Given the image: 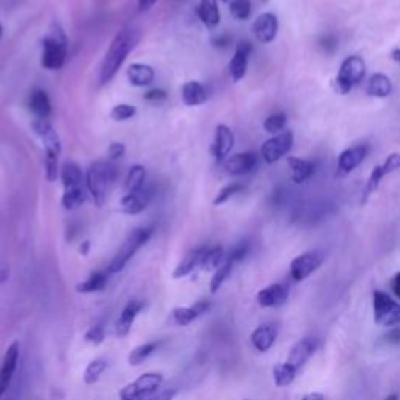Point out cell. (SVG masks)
<instances>
[{
  "instance_id": "cell-1",
  "label": "cell",
  "mask_w": 400,
  "mask_h": 400,
  "mask_svg": "<svg viewBox=\"0 0 400 400\" xmlns=\"http://www.w3.org/2000/svg\"><path fill=\"white\" fill-rule=\"evenodd\" d=\"M140 38H141L140 30L132 27L121 30V32L113 38L110 48L104 57L102 66H100V75H99L100 84H106L114 79V75L118 74L121 66L124 65V61L130 55V52H132L136 48V44L140 43Z\"/></svg>"
},
{
  "instance_id": "cell-2",
  "label": "cell",
  "mask_w": 400,
  "mask_h": 400,
  "mask_svg": "<svg viewBox=\"0 0 400 400\" xmlns=\"http://www.w3.org/2000/svg\"><path fill=\"white\" fill-rule=\"evenodd\" d=\"M318 349V340L313 336H305L302 340L297 341L289 352L287 361L275 365L272 369L274 382L279 388L289 387V384L296 380L297 372L305 366L314 352Z\"/></svg>"
},
{
  "instance_id": "cell-3",
  "label": "cell",
  "mask_w": 400,
  "mask_h": 400,
  "mask_svg": "<svg viewBox=\"0 0 400 400\" xmlns=\"http://www.w3.org/2000/svg\"><path fill=\"white\" fill-rule=\"evenodd\" d=\"M32 128L35 135L40 138L44 145V172L48 182H55L60 177V155H61V141L60 136L52 127L49 121L35 119L32 122Z\"/></svg>"
},
{
  "instance_id": "cell-4",
  "label": "cell",
  "mask_w": 400,
  "mask_h": 400,
  "mask_svg": "<svg viewBox=\"0 0 400 400\" xmlns=\"http://www.w3.org/2000/svg\"><path fill=\"white\" fill-rule=\"evenodd\" d=\"M114 180H116V169L106 161H96L88 167L84 183H87V189L97 206H104L106 202Z\"/></svg>"
},
{
  "instance_id": "cell-5",
  "label": "cell",
  "mask_w": 400,
  "mask_h": 400,
  "mask_svg": "<svg viewBox=\"0 0 400 400\" xmlns=\"http://www.w3.org/2000/svg\"><path fill=\"white\" fill-rule=\"evenodd\" d=\"M67 57V38L58 24H53L50 33L43 40L41 66L48 71H58Z\"/></svg>"
},
{
  "instance_id": "cell-6",
  "label": "cell",
  "mask_w": 400,
  "mask_h": 400,
  "mask_svg": "<svg viewBox=\"0 0 400 400\" xmlns=\"http://www.w3.org/2000/svg\"><path fill=\"white\" fill-rule=\"evenodd\" d=\"M152 235H153L152 227L135 228L133 232L127 236L124 244L121 245V249L118 250L116 255H114V258L110 261L109 267H106V272L109 274L121 272L122 269L128 265V261L136 255L138 250L149 243Z\"/></svg>"
},
{
  "instance_id": "cell-7",
  "label": "cell",
  "mask_w": 400,
  "mask_h": 400,
  "mask_svg": "<svg viewBox=\"0 0 400 400\" xmlns=\"http://www.w3.org/2000/svg\"><path fill=\"white\" fill-rule=\"evenodd\" d=\"M165 375L161 372H145L119 391V400H150L163 388Z\"/></svg>"
},
{
  "instance_id": "cell-8",
  "label": "cell",
  "mask_w": 400,
  "mask_h": 400,
  "mask_svg": "<svg viewBox=\"0 0 400 400\" xmlns=\"http://www.w3.org/2000/svg\"><path fill=\"white\" fill-rule=\"evenodd\" d=\"M365 74H366V63L363 58L358 55H352L345 58L335 80L338 92L348 94L355 84H358L365 79Z\"/></svg>"
},
{
  "instance_id": "cell-9",
  "label": "cell",
  "mask_w": 400,
  "mask_h": 400,
  "mask_svg": "<svg viewBox=\"0 0 400 400\" xmlns=\"http://www.w3.org/2000/svg\"><path fill=\"white\" fill-rule=\"evenodd\" d=\"M372 309L377 326L394 327L400 324V304L392 300L387 292L374 291Z\"/></svg>"
},
{
  "instance_id": "cell-10",
  "label": "cell",
  "mask_w": 400,
  "mask_h": 400,
  "mask_svg": "<svg viewBox=\"0 0 400 400\" xmlns=\"http://www.w3.org/2000/svg\"><path fill=\"white\" fill-rule=\"evenodd\" d=\"M322 261H324V255L318 250L305 252L302 255L296 257L289 265L291 279L294 282H302L309 279L313 272H316L321 267Z\"/></svg>"
},
{
  "instance_id": "cell-11",
  "label": "cell",
  "mask_w": 400,
  "mask_h": 400,
  "mask_svg": "<svg viewBox=\"0 0 400 400\" xmlns=\"http://www.w3.org/2000/svg\"><path fill=\"white\" fill-rule=\"evenodd\" d=\"M21 357V344L19 341H14L9 345L5 355L0 365V400H4L6 391L10 389V384L13 382V377L16 374L18 363Z\"/></svg>"
},
{
  "instance_id": "cell-12",
  "label": "cell",
  "mask_w": 400,
  "mask_h": 400,
  "mask_svg": "<svg viewBox=\"0 0 400 400\" xmlns=\"http://www.w3.org/2000/svg\"><path fill=\"white\" fill-rule=\"evenodd\" d=\"M292 144H294V135H292L289 130L279 135H274L271 140H267L263 144V148H261V157H263L267 165H272L282 157L287 155L292 149Z\"/></svg>"
},
{
  "instance_id": "cell-13",
  "label": "cell",
  "mask_w": 400,
  "mask_h": 400,
  "mask_svg": "<svg viewBox=\"0 0 400 400\" xmlns=\"http://www.w3.org/2000/svg\"><path fill=\"white\" fill-rule=\"evenodd\" d=\"M400 169V153H391V155L384 160V163L380 166H375L371 172V177H369L367 184L363 192V199H361V204H366L367 199L371 197L374 192L379 189L382 180L387 177L388 174L396 172Z\"/></svg>"
},
{
  "instance_id": "cell-14",
  "label": "cell",
  "mask_w": 400,
  "mask_h": 400,
  "mask_svg": "<svg viewBox=\"0 0 400 400\" xmlns=\"http://www.w3.org/2000/svg\"><path fill=\"white\" fill-rule=\"evenodd\" d=\"M258 166V157L252 152H244V153H236V155L230 157L224 161V169L228 175L240 177L250 174L257 169Z\"/></svg>"
},
{
  "instance_id": "cell-15",
  "label": "cell",
  "mask_w": 400,
  "mask_h": 400,
  "mask_svg": "<svg viewBox=\"0 0 400 400\" xmlns=\"http://www.w3.org/2000/svg\"><path fill=\"white\" fill-rule=\"evenodd\" d=\"M143 309H144V302L138 299L130 300V302L124 306V310H122L121 316L116 321V326H114V333H116L118 338H126L130 335L138 314L143 311Z\"/></svg>"
},
{
  "instance_id": "cell-16",
  "label": "cell",
  "mask_w": 400,
  "mask_h": 400,
  "mask_svg": "<svg viewBox=\"0 0 400 400\" xmlns=\"http://www.w3.org/2000/svg\"><path fill=\"white\" fill-rule=\"evenodd\" d=\"M289 288L283 283H274L269 287L258 291L257 302L263 309H274V306H280L288 300Z\"/></svg>"
},
{
  "instance_id": "cell-17",
  "label": "cell",
  "mask_w": 400,
  "mask_h": 400,
  "mask_svg": "<svg viewBox=\"0 0 400 400\" xmlns=\"http://www.w3.org/2000/svg\"><path fill=\"white\" fill-rule=\"evenodd\" d=\"M253 48L249 41H240L236 44L235 55L230 61V75H232L233 82H240L244 79L245 72H248V65H249V57L252 53Z\"/></svg>"
},
{
  "instance_id": "cell-18",
  "label": "cell",
  "mask_w": 400,
  "mask_h": 400,
  "mask_svg": "<svg viewBox=\"0 0 400 400\" xmlns=\"http://www.w3.org/2000/svg\"><path fill=\"white\" fill-rule=\"evenodd\" d=\"M279 32V19L272 13H263L253 22V35L263 44H269L275 40Z\"/></svg>"
},
{
  "instance_id": "cell-19",
  "label": "cell",
  "mask_w": 400,
  "mask_h": 400,
  "mask_svg": "<svg viewBox=\"0 0 400 400\" xmlns=\"http://www.w3.org/2000/svg\"><path fill=\"white\" fill-rule=\"evenodd\" d=\"M150 199L152 191L149 188H143L141 191L133 192V194H124L121 199V211L130 214V216H136V214H141L148 209Z\"/></svg>"
},
{
  "instance_id": "cell-20",
  "label": "cell",
  "mask_w": 400,
  "mask_h": 400,
  "mask_svg": "<svg viewBox=\"0 0 400 400\" xmlns=\"http://www.w3.org/2000/svg\"><path fill=\"white\" fill-rule=\"evenodd\" d=\"M277 335H279V327L275 324H263L253 330L250 335V343L253 349L265 353L274 345Z\"/></svg>"
},
{
  "instance_id": "cell-21",
  "label": "cell",
  "mask_w": 400,
  "mask_h": 400,
  "mask_svg": "<svg viewBox=\"0 0 400 400\" xmlns=\"http://www.w3.org/2000/svg\"><path fill=\"white\" fill-rule=\"evenodd\" d=\"M235 145V135L230 127L219 124L216 127V133H214V143H213V153L219 161L226 160L230 152H232Z\"/></svg>"
},
{
  "instance_id": "cell-22",
  "label": "cell",
  "mask_w": 400,
  "mask_h": 400,
  "mask_svg": "<svg viewBox=\"0 0 400 400\" xmlns=\"http://www.w3.org/2000/svg\"><path fill=\"white\" fill-rule=\"evenodd\" d=\"M367 152H369V148L365 144L353 145V148L345 149L340 155V160H338V167H340V172L341 174L352 172L353 169L363 163L365 158L367 157Z\"/></svg>"
},
{
  "instance_id": "cell-23",
  "label": "cell",
  "mask_w": 400,
  "mask_h": 400,
  "mask_svg": "<svg viewBox=\"0 0 400 400\" xmlns=\"http://www.w3.org/2000/svg\"><path fill=\"white\" fill-rule=\"evenodd\" d=\"M127 79L136 88H145L155 82V71L145 63H133L127 69Z\"/></svg>"
},
{
  "instance_id": "cell-24",
  "label": "cell",
  "mask_w": 400,
  "mask_h": 400,
  "mask_svg": "<svg viewBox=\"0 0 400 400\" xmlns=\"http://www.w3.org/2000/svg\"><path fill=\"white\" fill-rule=\"evenodd\" d=\"M28 109L36 119L48 121L52 116V102L44 89H35L28 99Z\"/></svg>"
},
{
  "instance_id": "cell-25",
  "label": "cell",
  "mask_w": 400,
  "mask_h": 400,
  "mask_svg": "<svg viewBox=\"0 0 400 400\" xmlns=\"http://www.w3.org/2000/svg\"><path fill=\"white\" fill-rule=\"evenodd\" d=\"M182 100L187 106L202 105L209 100V91L200 82H187L182 87Z\"/></svg>"
},
{
  "instance_id": "cell-26",
  "label": "cell",
  "mask_w": 400,
  "mask_h": 400,
  "mask_svg": "<svg viewBox=\"0 0 400 400\" xmlns=\"http://www.w3.org/2000/svg\"><path fill=\"white\" fill-rule=\"evenodd\" d=\"M205 249L206 248L204 245V248H197V249L189 250L187 255L182 258L180 263L177 265V267L174 269V272H172L174 279H183V277H188L189 274L194 272L197 267H200V261H202Z\"/></svg>"
},
{
  "instance_id": "cell-27",
  "label": "cell",
  "mask_w": 400,
  "mask_h": 400,
  "mask_svg": "<svg viewBox=\"0 0 400 400\" xmlns=\"http://www.w3.org/2000/svg\"><path fill=\"white\" fill-rule=\"evenodd\" d=\"M199 19L209 28H216L221 22V11L218 6V0H200L197 9Z\"/></svg>"
},
{
  "instance_id": "cell-28",
  "label": "cell",
  "mask_w": 400,
  "mask_h": 400,
  "mask_svg": "<svg viewBox=\"0 0 400 400\" xmlns=\"http://www.w3.org/2000/svg\"><path fill=\"white\" fill-rule=\"evenodd\" d=\"M288 165L292 172V180L296 183H304L311 179L314 171H316V165L313 161L302 160L297 157H288Z\"/></svg>"
},
{
  "instance_id": "cell-29",
  "label": "cell",
  "mask_w": 400,
  "mask_h": 400,
  "mask_svg": "<svg viewBox=\"0 0 400 400\" xmlns=\"http://www.w3.org/2000/svg\"><path fill=\"white\" fill-rule=\"evenodd\" d=\"M109 272L106 271H99L91 274L87 280L77 284V292L80 294H94V292H100L106 288V283H109Z\"/></svg>"
},
{
  "instance_id": "cell-30",
  "label": "cell",
  "mask_w": 400,
  "mask_h": 400,
  "mask_svg": "<svg viewBox=\"0 0 400 400\" xmlns=\"http://www.w3.org/2000/svg\"><path fill=\"white\" fill-rule=\"evenodd\" d=\"M227 258L226 250L222 245H213V248H206L204 252L202 261H200V269L206 272H214L216 269L224 263Z\"/></svg>"
},
{
  "instance_id": "cell-31",
  "label": "cell",
  "mask_w": 400,
  "mask_h": 400,
  "mask_svg": "<svg viewBox=\"0 0 400 400\" xmlns=\"http://www.w3.org/2000/svg\"><path fill=\"white\" fill-rule=\"evenodd\" d=\"M366 92L372 97L384 99L392 92V83L384 74H374L366 84Z\"/></svg>"
},
{
  "instance_id": "cell-32",
  "label": "cell",
  "mask_w": 400,
  "mask_h": 400,
  "mask_svg": "<svg viewBox=\"0 0 400 400\" xmlns=\"http://www.w3.org/2000/svg\"><path fill=\"white\" fill-rule=\"evenodd\" d=\"M61 182H63L65 188H75V187H83L84 177L80 166L74 163V161H66V163L61 166L60 171Z\"/></svg>"
},
{
  "instance_id": "cell-33",
  "label": "cell",
  "mask_w": 400,
  "mask_h": 400,
  "mask_svg": "<svg viewBox=\"0 0 400 400\" xmlns=\"http://www.w3.org/2000/svg\"><path fill=\"white\" fill-rule=\"evenodd\" d=\"M148 172H145V167L141 165H135L130 167V171L126 177L124 182V191L126 194H133V192L141 191L144 188V182Z\"/></svg>"
},
{
  "instance_id": "cell-34",
  "label": "cell",
  "mask_w": 400,
  "mask_h": 400,
  "mask_svg": "<svg viewBox=\"0 0 400 400\" xmlns=\"http://www.w3.org/2000/svg\"><path fill=\"white\" fill-rule=\"evenodd\" d=\"M161 345V341H150L136 345V348L128 353V365L130 366H140L145 360H148L152 353H155Z\"/></svg>"
},
{
  "instance_id": "cell-35",
  "label": "cell",
  "mask_w": 400,
  "mask_h": 400,
  "mask_svg": "<svg viewBox=\"0 0 400 400\" xmlns=\"http://www.w3.org/2000/svg\"><path fill=\"white\" fill-rule=\"evenodd\" d=\"M233 266H235L233 261L230 258H226L224 263H222L216 269V271H214V274L211 277V282H210V292H211V294H216V292L222 288V284H224L228 280V277L232 275Z\"/></svg>"
},
{
  "instance_id": "cell-36",
  "label": "cell",
  "mask_w": 400,
  "mask_h": 400,
  "mask_svg": "<svg viewBox=\"0 0 400 400\" xmlns=\"http://www.w3.org/2000/svg\"><path fill=\"white\" fill-rule=\"evenodd\" d=\"M84 200H87V192H84L83 187L65 188L61 204H63L65 210H75L82 206V204H84Z\"/></svg>"
},
{
  "instance_id": "cell-37",
  "label": "cell",
  "mask_w": 400,
  "mask_h": 400,
  "mask_svg": "<svg viewBox=\"0 0 400 400\" xmlns=\"http://www.w3.org/2000/svg\"><path fill=\"white\" fill-rule=\"evenodd\" d=\"M106 367H109V363H106V360L104 358H96L92 360L88 363V366L84 367V372H83V382L87 384H96L102 374L106 371Z\"/></svg>"
},
{
  "instance_id": "cell-38",
  "label": "cell",
  "mask_w": 400,
  "mask_h": 400,
  "mask_svg": "<svg viewBox=\"0 0 400 400\" xmlns=\"http://www.w3.org/2000/svg\"><path fill=\"white\" fill-rule=\"evenodd\" d=\"M200 316V313L194 305L191 306H175L172 310V321L177 326L188 327L191 322H194Z\"/></svg>"
},
{
  "instance_id": "cell-39",
  "label": "cell",
  "mask_w": 400,
  "mask_h": 400,
  "mask_svg": "<svg viewBox=\"0 0 400 400\" xmlns=\"http://www.w3.org/2000/svg\"><path fill=\"white\" fill-rule=\"evenodd\" d=\"M241 191H244V184L236 183V182L235 183H230V184H227V187H224L218 192V196L214 197V200H213V205L214 206L224 205L226 202H228L230 199L235 197L236 194H240Z\"/></svg>"
},
{
  "instance_id": "cell-40",
  "label": "cell",
  "mask_w": 400,
  "mask_h": 400,
  "mask_svg": "<svg viewBox=\"0 0 400 400\" xmlns=\"http://www.w3.org/2000/svg\"><path fill=\"white\" fill-rule=\"evenodd\" d=\"M230 13L238 21H245L252 14V4L250 0H232L230 4Z\"/></svg>"
},
{
  "instance_id": "cell-41",
  "label": "cell",
  "mask_w": 400,
  "mask_h": 400,
  "mask_svg": "<svg viewBox=\"0 0 400 400\" xmlns=\"http://www.w3.org/2000/svg\"><path fill=\"white\" fill-rule=\"evenodd\" d=\"M287 114L284 113H275V114H271L266 121H265V130L267 133H271V135H279L282 130L284 128V126H287Z\"/></svg>"
},
{
  "instance_id": "cell-42",
  "label": "cell",
  "mask_w": 400,
  "mask_h": 400,
  "mask_svg": "<svg viewBox=\"0 0 400 400\" xmlns=\"http://www.w3.org/2000/svg\"><path fill=\"white\" fill-rule=\"evenodd\" d=\"M135 114H136V106L135 105L119 104L111 110L110 116H111L113 121H116V122H126L128 119H132Z\"/></svg>"
},
{
  "instance_id": "cell-43",
  "label": "cell",
  "mask_w": 400,
  "mask_h": 400,
  "mask_svg": "<svg viewBox=\"0 0 400 400\" xmlns=\"http://www.w3.org/2000/svg\"><path fill=\"white\" fill-rule=\"evenodd\" d=\"M84 341L92 344V345H99L105 341V327L102 324H96L87 330L84 333Z\"/></svg>"
},
{
  "instance_id": "cell-44",
  "label": "cell",
  "mask_w": 400,
  "mask_h": 400,
  "mask_svg": "<svg viewBox=\"0 0 400 400\" xmlns=\"http://www.w3.org/2000/svg\"><path fill=\"white\" fill-rule=\"evenodd\" d=\"M250 250V245L248 241H241L240 244H236L235 248L230 250V253L227 255V258H230L233 261V263H240L245 257H248V253Z\"/></svg>"
},
{
  "instance_id": "cell-45",
  "label": "cell",
  "mask_w": 400,
  "mask_h": 400,
  "mask_svg": "<svg viewBox=\"0 0 400 400\" xmlns=\"http://www.w3.org/2000/svg\"><path fill=\"white\" fill-rule=\"evenodd\" d=\"M126 153V145L122 143H111L109 148V157L111 160H118L121 157H124Z\"/></svg>"
},
{
  "instance_id": "cell-46",
  "label": "cell",
  "mask_w": 400,
  "mask_h": 400,
  "mask_svg": "<svg viewBox=\"0 0 400 400\" xmlns=\"http://www.w3.org/2000/svg\"><path fill=\"white\" fill-rule=\"evenodd\" d=\"M175 396H177L175 388H165V389L161 388L150 400H174Z\"/></svg>"
},
{
  "instance_id": "cell-47",
  "label": "cell",
  "mask_w": 400,
  "mask_h": 400,
  "mask_svg": "<svg viewBox=\"0 0 400 400\" xmlns=\"http://www.w3.org/2000/svg\"><path fill=\"white\" fill-rule=\"evenodd\" d=\"M167 97V94H166V91H163V89H150V91H148L144 94V99L145 100H149V102H158V100H165Z\"/></svg>"
},
{
  "instance_id": "cell-48",
  "label": "cell",
  "mask_w": 400,
  "mask_h": 400,
  "mask_svg": "<svg viewBox=\"0 0 400 400\" xmlns=\"http://www.w3.org/2000/svg\"><path fill=\"white\" fill-rule=\"evenodd\" d=\"M384 343L387 344H399L400 343V328H392L388 335H384Z\"/></svg>"
},
{
  "instance_id": "cell-49",
  "label": "cell",
  "mask_w": 400,
  "mask_h": 400,
  "mask_svg": "<svg viewBox=\"0 0 400 400\" xmlns=\"http://www.w3.org/2000/svg\"><path fill=\"white\" fill-rule=\"evenodd\" d=\"M194 306L197 309V311L200 313V316L205 313H209L211 310V302L210 300H199V302L194 304Z\"/></svg>"
},
{
  "instance_id": "cell-50",
  "label": "cell",
  "mask_w": 400,
  "mask_h": 400,
  "mask_svg": "<svg viewBox=\"0 0 400 400\" xmlns=\"http://www.w3.org/2000/svg\"><path fill=\"white\" fill-rule=\"evenodd\" d=\"M391 288H392V292L396 294V297L400 300V272H397L394 277H392Z\"/></svg>"
},
{
  "instance_id": "cell-51",
  "label": "cell",
  "mask_w": 400,
  "mask_h": 400,
  "mask_svg": "<svg viewBox=\"0 0 400 400\" xmlns=\"http://www.w3.org/2000/svg\"><path fill=\"white\" fill-rule=\"evenodd\" d=\"M157 0H138V6H140V11H148L155 5Z\"/></svg>"
},
{
  "instance_id": "cell-52",
  "label": "cell",
  "mask_w": 400,
  "mask_h": 400,
  "mask_svg": "<svg viewBox=\"0 0 400 400\" xmlns=\"http://www.w3.org/2000/svg\"><path fill=\"white\" fill-rule=\"evenodd\" d=\"M322 43H324L322 45H324L326 50H328V52H332V50H335V49H336V40H335L333 36H327L326 40L322 41Z\"/></svg>"
},
{
  "instance_id": "cell-53",
  "label": "cell",
  "mask_w": 400,
  "mask_h": 400,
  "mask_svg": "<svg viewBox=\"0 0 400 400\" xmlns=\"http://www.w3.org/2000/svg\"><path fill=\"white\" fill-rule=\"evenodd\" d=\"M302 400H324V394L321 392H309L302 397Z\"/></svg>"
},
{
  "instance_id": "cell-54",
  "label": "cell",
  "mask_w": 400,
  "mask_h": 400,
  "mask_svg": "<svg viewBox=\"0 0 400 400\" xmlns=\"http://www.w3.org/2000/svg\"><path fill=\"white\" fill-rule=\"evenodd\" d=\"M88 252H89V241H84L80 245V253H82V255H88Z\"/></svg>"
},
{
  "instance_id": "cell-55",
  "label": "cell",
  "mask_w": 400,
  "mask_h": 400,
  "mask_svg": "<svg viewBox=\"0 0 400 400\" xmlns=\"http://www.w3.org/2000/svg\"><path fill=\"white\" fill-rule=\"evenodd\" d=\"M214 43H221L219 45H228L230 38H228V36H221V38H218V40L214 41Z\"/></svg>"
},
{
  "instance_id": "cell-56",
  "label": "cell",
  "mask_w": 400,
  "mask_h": 400,
  "mask_svg": "<svg viewBox=\"0 0 400 400\" xmlns=\"http://www.w3.org/2000/svg\"><path fill=\"white\" fill-rule=\"evenodd\" d=\"M391 57H392V60H394V61H396V63H399V65H400V49L392 50Z\"/></svg>"
},
{
  "instance_id": "cell-57",
  "label": "cell",
  "mask_w": 400,
  "mask_h": 400,
  "mask_svg": "<svg viewBox=\"0 0 400 400\" xmlns=\"http://www.w3.org/2000/svg\"><path fill=\"white\" fill-rule=\"evenodd\" d=\"M384 400H399V396H397V394H391V396H388Z\"/></svg>"
},
{
  "instance_id": "cell-58",
  "label": "cell",
  "mask_w": 400,
  "mask_h": 400,
  "mask_svg": "<svg viewBox=\"0 0 400 400\" xmlns=\"http://www.w3.org/2000/svg\"><path fill=\"white\" fill-rule=\"evenodd\" d=\"M2 33H4V27H2V24H0V38H2Z\"/></svg>"
},
{
  "instance_id": "cell-59",
  "label": "cell",
  "mask_w": 400,
  "mask_h": 400,
  "mask_svg": "<svg viewBox=\"0 0 400 400\" xmlns=\"http://www.w3.org/2000/svg\"><path fill=\"white\" fill-rule=\"evenodd\" d=\"M177 2H183V0H177Z\"/></svg>"
},
{
  "instance_id": "cell-60",
  "label": "cell",
  "mask_w": 400,
  "mask_h": 400,
  "mask_svg": "<svg viewBox=\"0 0 400 400\" xmlns=\"http://www.w3.org/2000/svg\"><path fill=\"white\" fill-rule=\"evenodd\" d=\"M224 2H227V0H224Z\"/></svg>"
},
{
  "instance_id": "cell-61",
  "label": "cell",
  "mask_w": 400,
  "mask_h": 400,
  "mask_svg": "<svg viewBox=\"0 0 400 400\" xmlns=\"http://www.w3.org/2000/svg\"><path fill=\"white\" fill-rule=\"evenodd\" d=\"M265 2H266V0H265Z\"/></svg>"
}]
</instances>
